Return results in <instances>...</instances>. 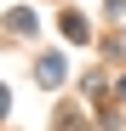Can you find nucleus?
Listing matches in <instances>:
<instances>
[{"mask_svg": "<svg viewBox=\"0 0 126 131\" xmlns=\"http://www.w3.org/2000/svg\"><path fill=\"white\" fill-rule=\"evenodd\" d=\"M0 108H6V91H0Z\"/></svg>", "mask_w": 126, "mask_h": 131, "instance_id": "1", "label": "nucleus"}]
</instances>
